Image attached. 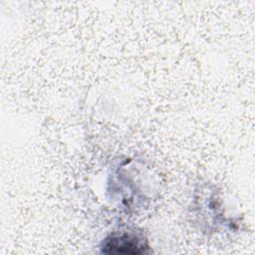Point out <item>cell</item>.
<instances>
[{"label": "cell", "instance_id": "cell-1", "mask_svg": "<svg viewBox=\"0 0 255 255\" xmlns=\"http://www.w3.org/2000/svg\"><path fill=\"white\" fill-rule=\"evenodd\" d=\"M146 238L133 231L114 232L102 244V252L107 254H144L148 252Z\"/></svg>", "mask_w": 255, "mask_h": 255}]
</instances>
